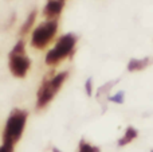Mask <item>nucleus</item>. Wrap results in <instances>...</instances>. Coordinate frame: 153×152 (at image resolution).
<instances>
[{
	"label": "nucleus",
	"instance_id": "423d86ee",
	"mask_svg": "<svg viewBox=\"0 0 153 152\" xmlns=\"http://www.w3.org/2000/svg\"><path fill=\"white\" fill-rule=\"evenodd\" d=\"M63 0H47V4L43 8V16L47 20H58L59 15L62 13L65 7Z\"/></svg>",
	"mask_w": 153,
	"mask_h": 152
},
{
	"label": "nucleus",
	"instance_id": "ddd939ff",
	"mask_svg": "<svg viewBox=\"0 0 153 152\" xmlns=\"http://www.w3.org/2000/svg\"><path fill=\"white\" fill-rule=\"evenodd\" d=\"M85 93L87 97L93 96V78H87L85 82Z\"/></svg>",
	"mask_w": 153,
	"mask_h": 152
},
{
	"label": "nucleus",
	"instance_id": "dca6fc26",
	"mask_svg": "<svg viewBox=\"0 0 153 152\" xmlns=\"http://www.w3.org/2000/svg\"><path fill=\"white\" fill-rule=\"evenodd\" d=\"M151 152H153V150H152V151H151Z\"/></svg>",
	"mask_w": 153,
	"mask_h": 152
},
{
	"label": "nucleus",
	"instance_id": "9d476101",
	"mask_svg": "<svg viewBox=\"0 0 153 152\" xmlns=\"http://www.w3.org/2000/svg\"><path fill=\"white\" fill-rule=\"evenodd\" d=\"M117 82H118V80H114V81H110V82L103 83L101 88H98V90H97V100H98V101H100V102L108 101L109 92L111 90V88H113Z\"/></svg>",
	"mask_w": 153,
	"mask_h": 152
},
{
	"label": "nucleus",
	"instance_id": "20e7f679",
	"mask_svg": "<svg viewBox=\"0 0 153 152\" xmlns=\"http://www.w3.org/2000/svg\"><path fill=\"white\" fill-rule=\"evenodd\" d=\"M31 67V59L26 53L24 39H19L8 53V69L15 78H26Z\"/></svg>",
	"mask_w": 153,
	"mask_h": 152
},
{
	"label": "nucleus",
	"instance_id": "0eeeda50",
	"mask_svg": "<svg viewBox=\"0 0 153 152\" xmlns=\"http://www.w3.org/2000/svg\"><path fill=\"white\" fill-rule=\"evenodd\" d=\"M153 63V59L151 57H144V58H132L126 65L128 72L136 73V72H143L146 67H149Z\"/></svg>",
	"mask_w": 153,
	"mask_h": 152
},
{
	"label": "nucleus",
	"instance_id": "6e6552de",
	"mask_svg": "<svg viewBox=\"0 0 153 152\" xmlns=\"http://www.w3.org/2000/svg\"><path fill=\"white\" fill-rule=\"evenodd\" d=\"M137 137H138L137 128L129 125V127H126L124 135H122V136L118 139V142H117V145H118V147H126L128 144H130V143L134 142Z\"/></svg>",
	"mask_w": 153,
	"mask_h": 152
},
{
	"label": "nucleus",
	"instance_id": "1a4fd4ad",
	"mask_svg": "<svg viewBox=\"0 0 153 152\" xmlns=\"http://www.w3.org/2000/svg\"><path fill=\"white\" fill-rule=\"evenodd\" d=\"M35 19H36V10H32L31 12L28 13L26 22L23 23V26H22L20 30H19V37L23 38V37H26L30 31H31L32 26H34V23H35Z\"/></svg>",
	"mask_w": 153,
	"mask_h": 152
},
{
	"label": "nucleus",
	"instance_id": "f3484780",
	"mask_svg": "<svg viewBox=\"0 0 153 152\" xmlns=\"http://www.w3.org/2000/svg\"><path fill=\"white\" fill-rule=\"evenodd\" d=\"M63 1H66V0H63Z\"/></svg>",
	"mask_w": 153,
	"mask_h": 152
},
{
	"label": "nucleus",
	"instance_id": "f03ea898",
	"mask_svg": "<svg viewBox=\"0 0 153 152\" xmlns=\"http://www.w3.org/2000/svg\"><path fill=\"white\" fill-rule=\"evenodd\" d=\"M27 120H28V112L26 109L13 108L10 112V115H8L4 129H3L1 133L3 144L15 147L20 142L22 136H23L24 129H26L27 125Z\"/></svg>",
	"mask_w": 153,
	"mask_h": 152
},
{
	"label": "nucleus",
	"instance_id": "f257e3e1",
	"mask_svg": "<svg viewBox=\"0 0 153 152\" xmlns=\"http://www.w3.org/2000/svg\"><path fill=\"white\" fill-rule=\"evenodd\" d=\"M69 78V72H61V73H54V74H48L43 78L40 82L39 88L36 92V110H43L51 104L62 86Z\"/></svg>",
	"mask_w": 153,
	"mask_h": 152
},
{
	"label": "nucleus",
	"instance_id": "f8f14e48",
	"mask_svg": "<svg viewBox=\"0 0 153 152\" xmlns=\"http://www.w3.org/2000/svg\"><path fill=\"white\" fill-rule=\"evenodd\" d=\"M108 102H113V104H124L125 102V92H117L113 96H109Z\"/></svg>",
	"mask_w": 153,
	"mask_h": 152
},
{
	"label": "nucleus",
	"instance_id": "39448f33",
	"mask_svg": "<svg viewBox=\"0 0 153 152\" xmlns=\"http://www.w3.org/2000/svg\"><path fill=\"white\" fill-rule=\"evenodd\" d=\"M56 32H58V20H46L32 31L30 43L35 50H45L54 40Z\"/></svg>",
	"mask_w": 153,
	"mask_h": 152
},
{
	"label": "nucleus",
	"instance_id": "9b49d317",
	"mask_svg": "<svg viewBox=\"0 0 153 152\" xmlns=\"http://www.w3.org/2000/svg\"><path fill=\"white\" fill-rule=\"evenodd\" d=\"M76 152H101V148L98 147V145L91 144L90 142H87L86 139L82 137V139L78 142Z\"/></svg>",
	"mask_w": 153,
	"mask_h": 152
},
{
	"label": "nucleus",
	"instance_id": "4468645a",
	"mask_svg": "<svg viewBox=\"0 0 153 152\" xmlns=\"http://www.w3.org/2000/svg\"><path fill=\"white\" fill-rule=\"evenodd\" d=\"M15 147L12 145H8V144H1L0 145V152H13Z\"/></svg>",
	"mask_w": 153,
	"mask_h": 152
},
{
	"label": "nucleus",
	"instance_id": "2eb2a0df",
	"mask_svg": "<svg viewBox=\"0 0 153 152\" xmlns=\"http://www.w3.org/2000/svg\"><path fill=\"white\" fill-rule=\"evenodd\" d=\"M51 152H62V150H59L58 147H51Z\"/></svg>",
	"mask_w": 153,
	"mask_h": 152
},
{
	"label": "nucleus",
	"instance_id": "7ed1b4c3",
	"mask_svg": "<svg viewBox=\"0 0 153 152\" xmlns=\"http://www.w3.org/2000/svg\"><path fill=\"white\" fill-rule=\"evenodd\" d=\"M76 42H78V37L73 32L65 34L56 40V43L54 45L53 48L47 51L45 57V62L47 66L55 67L59 63L69 59L74 55L75 48H76Z\"/></svg>",
	"mask_w": 153,
	"mask_h": 152
}]
</instances>
